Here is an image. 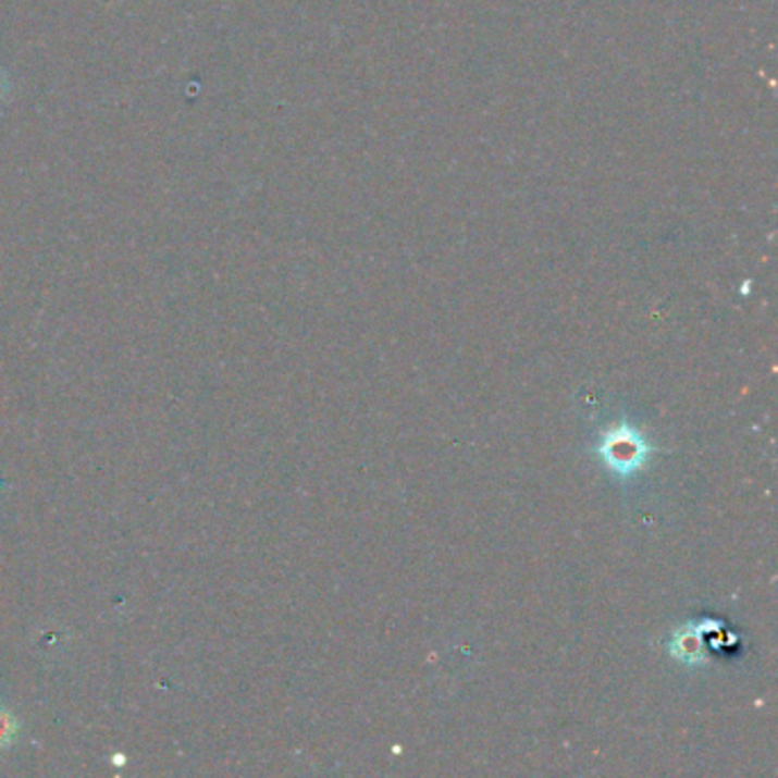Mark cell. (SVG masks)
Here are the masks:
<instances>
[{"label": "cell", "instance_id": "7a4b0ae2", "mask_svg": "<svg viewBox=\"0 0 778 778\" xmlns=\"http://www.w3.org/2000/svg\"><path fill=\"white\" fill-rule=\"evenodd\" d=\"M14 733H16L14 717L8 711H3V707H0V746L8 744L14 738Z\"/></svg>", "mask_w": 778, "mask_h": 778}, {"label": "cell", "instance_id": "6da1fadb", "mask_svg": "<svg viewBox=\"0 0 778 778\" xmlns=\"http://www.w3.org/2000/svg\"><path fill=\"white\" fill-rule=\"evenodd\" d=\"M598 453L617 476H630L646 461L651 447L644 443L640 434L630 430L623 422L621 428L605 434Z\"/></svg>", "mask_w": 778, "mask_h": 778}]
</instances>
